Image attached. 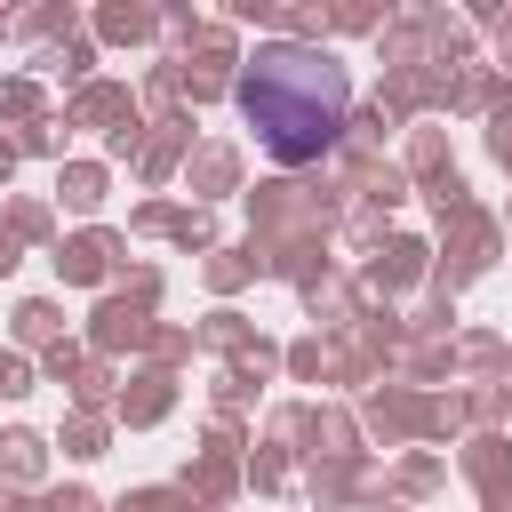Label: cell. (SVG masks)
<instances>
[{
    "mask_svg": "<svg viewBox=\"0 0 512 512\" xmlns=\"http://www.w3.org/2000/svg\"><path fill=\"white\" fill-rule=\"evenodd\" d=\"M240 120L256 128L264 160L280 168H304L320 160L336 136H344V112H352V72L336 48L320 40H264L248 64H240Z\"/></svg>",
    "mask_w": 512,
    "mask_h": 512,
    "instance_id": "6da1fadb",
    "label": "cell"
}]
</instances>
